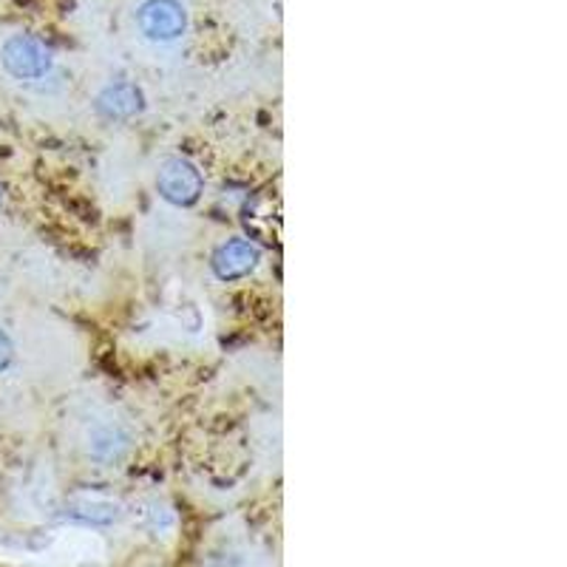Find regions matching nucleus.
I'll list each match as a JSON object with an SVG mask.
<instances>
[{"label":"nucleus","instance_id":"f257e3e1","mask_svg":"<svg viewBox=\"0 0 567 567\" xmlns=\"http://www.w3.org/2000/svg\"><path fill=\"white\" fill-rule=\"evenodd\" d=\"M3 66L12 77L18 80H41L52 69V55L41 41L26 35L9 37L7 46H3Z\"/></svg>","mask_w":567,"mask_h":567},{"label":"nucleus","instance_id":"f03ea898","mask_svg":"<svg viewBox=\"0 0 567 567\" xmlns=\"http://www.w3.org/2000/svg\"><path fill=\"white\" fill-rule=\"evenodd\" d=\"M159 196L168 199L171 205L188 207L202 196V173L188 159H168L159 168L157 177Z\"/></svg>","mask_w":567,"mask_h":567},{"label":"nucleus","instance_id":"7ed1b4c3","mask_svg":"<svg viewBox=\"0 0 567 567\" xmlns=\"http://www.w3.org/2000/svg\"><path fill=\"white\" fill-rule=\"evenodd\" d=\"M188 26V14L177 0H148L139 9V29L151 41H177Z\"/></svg>","mask_w":567,"mask_h":567},{"label":"nucleus","instance_id":"20e7f679","mask_svg":"<svg viewBox=\"0 0 567 567\" xmlns=\"http://www.w3.org/2000/svg\"><path fill=\"white\" fill-rule=\"evenodd\" d=\"M261 250L247 239H230L213 256V270L222 281H236L250 275L259 267Z\"/></svg>","mask_w":567,"mask_h":567},{"label":"nucleus","instance_id":"39448f33","mask_svg":"<svg viewBox=\"0 0 567 567\" xmlns=\"http://www.w3.org/2000/svg\"><path fill=\"white\" fill-rule=\"evenodd\" d=\"M97 105H100V111L109 120H131V116L143 111V94L131 82H116V86H111V89L100 94Z\"/></svg>","mask_w":567,"mask_h":567},{"label":"nucleus","instance_id":"423d86ee","mask_svg":"<svg viewBox=\"0 0 567 567\" xmlns=\"http://www.w3.org/2000/svg\"><path fill=\"white\" fill-rule=\"evenodd\" d=\"M89 452L91 457L100 460V463H116V460L128 452V438H125L120 429L105 426V429H97L94 434H91Z\"/></svg>","mask_w":567,"mask_h":567},{"label":"nucleus","instance_id":"0eeeda50","mask_svg":"<svg viewBox=\"0 0 567 567\" xmlns=\"http://www.w3.org/2000/svg\"><path fill=\"white\" fill-rule=\"evenodd\" d=\"M12 358H14V347H12V341H9L7 332H3V329H0V372L7 370L9 363H12Z\"/></svg>","mask_w":567,"mask_h":567}]
</instances>
